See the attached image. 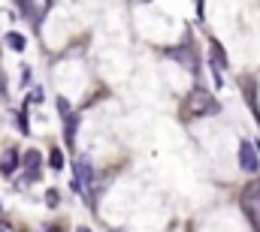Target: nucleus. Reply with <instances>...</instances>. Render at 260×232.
<instances>
[{"label": "nucleus", "mask_w": 260, "mask_h": 232, "mask_svg": "<svg viewBox=\"0 0 260 232\" xmlns=\"http://www.w3.org/2000/svg\"><path fill=\"white\" fill-rule=\"evenodd\" d=\"M185 112L194 118H212L221 112V103L215 100V94L212 91H206V88H191V94H188V100H185Z\"/></svg>", "instance_id": "1"}, {"label": "nucleus", "mask_w": 260, "mask_h": 232, "mask_svg": "<svg viewBox=\"0 0 260 232\" xmlns=\"http://www.w3.org/2000/svg\"><path fill=\"white\" fill-rule=\"evenodd\" d=\"M239 208H242V214L248 217L251 229L260 232V178H251V181L242 187V193H239Z\"/></svg>", "instance_id": "2"}, {"label": "nucleus", "mask_w": 260, "mask_h": 232, "mask_svg": "<svg viewBox=\"0 0 260 232\" xmlns=\"http://www.w3.org/2000/svg\"><path fill=\"white\" fill-rule=\"evenodd\" d=\"M18 6H21L24 18H27L34 27H40V24L46 21V15H49V6H52V0H18Z\"/></svg>", "instance_id": "3"}, {"label": "nucleus", "mask_w": 260, "mask_h": 232, "mask_svg": "<svg viewBox=\"0 0 260 232\" xmlns=\"http://www.w3.org/2000/svg\"><path fill=\"white\" fill-rule=\"evenodd\" d=\"M209 60H212V72H215V85L221 88V69L227 66V52L218 40H209Z\"/></svg>", "instance_id": "4"}, {"label": "nucleus", "mask_w": 260, "mask_h": 232, "mask_svg": "<svg viewBox=\"0 0 260 232\" xmlns=\"http://www.w3.org/2000/svg\"><path fill=\"white\" fill-rule=\"evenodd\" d=\"M76 190H88L94 184V166H91V157H79L76 160Z\"/></svg>", "instance_id": "5"}, {"label": "nucleus", "mask_w": 260, "mask_h": 232, "mask_svg": "<svg viewBox=\"0 0 260 232\" xmlns=\"http://www.w3.org/2000/svg\"><path fill=\"white\" fill-rule=\"evenodd\" d=\"M257 166H260V160H257L254 145H251V142H242V145H239V169L251 175V172H257Z\"/></svg>", "instance_id": "6"}, {"label": "nucleus", "mask_w": 260, "mask_h": 232, "mask_svg": "<svg viewBox=\"0 0 260 232\" xmlns=\"http://www.w3.org/2000/svg\"><path fill=\"white\" fill-rule=\"evenodd\" d=\"M242 97H245V103H248V109H251V115L260 121V97H257V82L254 79H242Z\"/></svg>", "instance_id": "7"}, {"label": "nucleus", "mask_w": 260, "mask_h": 232, "mask_svg": "<svg viewBox=\"0 0 260 232\" xmlns=\"http://www.w3.org/2000/svg\"><path fill=\"white\" fill-rule=\"evenodd\" d=\"M18 166H21L18 151H15V148H6V151L0 154V175H3V178H9V175H15Z\"/></svg>", "instance_id": "8"}, {"label": "nucleus", "mask_w": 260, "mask_h": 232, "mask_svg": "<svg viewBox=\"0 0 260 232\" xmlns=\"http://www.w3.org/2000/svg\"><path fill=\"white\" fill-rule=\"evenodd\" d=\"M40 160H43V157H40L37 151H27V154H24V160H21V166L27 169V178H24V181H37V178H40Z\"/></svg>", "instance_id": "9"}, {"label": "nucleus", "mask_w": 260, "mask_h": 232, "mask_svg": "<svg viewBox=\"0 0 260 232\" xmlns=\"http://www.w3.org/2000/svg\"><path fill=\"white\" fill-rule=\"evenodd\" d=\"M79 121H82V115H79V112H67V115H64V139H67V145H73V142H76Z\"/></svg>", "instance_id": "10"}, {"label": "nucleus", "mask_w": 260, "mask_h": 232, "mask_svg": "<svg viewBox=\"0 0 260 232\" xmlns=\"http://www.w3.org/2000/svg\"><path fill=\"white\" fill-rule=\"evenodd\" d=\"M170 55H173L176 60H182V63H185V66H188L191 72H197V58H194V52H191L188 46H182V49H173Z\"/></svg>", "instance_id": "11"}, {"label": "nucleus", "mask_w": 260, "mask_h": 232, "mask_svg": "<svg viewBox=\"0 0 260 232\" xmlns=\"http://www.w3.org/2000/svg\"><path fill=\"white\" fill-rule=\"evenodd\" d=\"M49 166H52V169H64V154H61L58 148L49 151Z\"/></svg>", "instance_id": "12"}, {"label": "nucleus", "mask_w": 260, "mask_h": 232, "mask_svg": "<svg viewBox=\"0 0 260 232\" xmlns=\"http://www.w3.org/2000/svg\"><path fill=\"white\" fill-rule=\"evenodd\" d=\"M6 43H9L15 52H24V36H21V33H9V36H6Z\"/></svg>", "instance_id": "13"}, {"label": "nucleus", "mask_w": 260, "mask_h": 232, "mask_svg": "<svg viewBox=\"0 0 260 232\" xmlns=\"http://www.w3.org/2000/svg\"><path fill=\"white\" fill-rule=\"evenodd\" d=\"M46 202L55 208V205H58V190H49V193H46Z\"/></svg>", "instance_id": "14"}, {"label": "nucleus", "mask_w": 260, "mask_h": 232, "mask_svg": "<svg viewBox=\"0 0 260 232\" xmlns=\"http://www.w3.org/2000/svg\"><path fill=\"white\" fill-rule=\"evenodd\" d=\"M58 109H61V118H64L67 112H70V103H67L64 97H58Z\"/></svg>", "instance_id": "15"}, {"label": "nucleus", "mask_w": 260, "mask_h": 232, "mask_svg": "<svg viewBox=\"0 0 260 232\" xmlns=\"http://www.w3.org/2000/svg\"><path fill=\"white\" fill-rule=\"evenodd\" d=\"M0 232H12V226L9 223H0Z\"/></svg>", "instance_id": "16"}, {"label": "nucleus", "mask_w": 260, "mask_h": 232, "mask_svg": "<svg viewBox=\"0 0 260 232\" xmlns=\"http://www.w3.org/2000/svg\"><path fill=\"white\" fill-rule=\"evenodd\" d=\"M79 232H91V229H79Z\"/></svg>", "instance_id": "17"}]
</instances>
